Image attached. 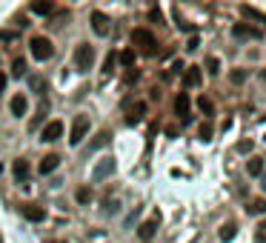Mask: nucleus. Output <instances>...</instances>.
Returning a JSON list of instances; mask_svg holds the SVG:
<instances>
[{
  "mask_svg": "<svg viewBox=\"0 0 266 243\" xmlns=\"http://www.w3.org/2000/svg\"><path fill=\"white\" fill-rule=\"evenodd\" d=\"M92 63H95V49L89 46V43L78 46V52H75V66H78V72H89Z\"/></svg>",
  "mask_w": 266,
  "mask_h": 243,
  "instance_id": "obj_1",
  "label": "nucleus"
},
{
  "mask_svg": "<svg viewBox=\"0 0 266 243\" xmlns=\"http://www.w3.org/2000/svg\"><path fill=\"white\" fill-rule=\"evenodd\" d=\"M29 46H32V57H37V60H49L52 52H54L46 37H32V43H29Z\"/></svg>",
  "mask_w": 266,
  "mask_h": 243,
  "instance_id": "obj_2",
  "label": "nucleus"
},
{
  "mask_svg": "<svg viewBox=\"0 0 266 243\" xmlns=\"http://www.w3.org/2000/svg\"><path fill=\"white\" fill-rule=\"evenodd\" d=\"M132 40H134V43H137L140 49H146L149 54L155 52V46H158L155 34H152V32H146V29H134V32H132Z\"/></svg>",
  "mask_w": 266,
  "mask_h": 243,
  "instance_id": "obj_3",
  "label": "nucleus"
},
{
  "mask_svg": "<svg viewBox=\"0 0 266 243\" xmlns=\"http://www.w3.org/2000/svg\"><path fill=\"white\" fill-rule=\"evenodd\" d=\"M89 126H92V123H89V117H78V120H75V126H72V137H69L72 146H78L86 135H89Z\"/></svg>",
  "mask_w": 266,
  "mask_h": 243,
  "instance_id": "obj_4",
  "label": "nucleus"
},
{
  "mask_svg": "<svg viewBox=\"0 0 266 243\" xmlns=\"http://www.w3.org/2000/svg\"><path fill=\"white\" fill-rule=\"evenodd\" d=\"M60 135H63V123H60V120H52V123H46V129H43V140H46V143H54Z\"/></svg>",
  "mask_w": 266,
  "mask_h": 243,
  "instance_id": "obj_5",
  "label": "nucleus"
},
{
  "mask_svg": "<svg viewBox=\"0 0 266 243\" xmlns=\"http://www.w3.org/2000/svg\"><path fill=\"white\" fill-rule=\"evenodd\" d=\"M158 223H160V215H155V217H152V220H146V223H143V226L137 229V235H140V238H143V241H149L152 235H155V229H158Z\"/></svg>",
  "mask_w": 266,
  "mask_h": 243,
  "instance_id": "obj_6",
  "label": "nucleus"
},
{
  "mask_svg": "<svg viewBox=\"0 0 266 243\" xmlns=\"http://www.w3.org/2000/svg\"><path fill=\"white\" fill-rule=\"evenodd\" d=\"M92 29H95L98 34H106V32H109V17L100 15V12H95V15H92Z\"/></svg>",
  "mask_w": 266,
  "mask_h": 243,
  "instance_id": "obj_7",
  "label": "nucleus"
},
{
  "mask_svg": "<svg viewBox=\"0 0 266 243\" xmlns=\"http://www.w3.org/2000/svg\"><path fill=\"white\" fill-rule=\"evenodd\" d=\"M26 106H29L26 95H15V97H12V114H15V117H23V114H26Z\"/></svg>",
  "mask_w": 266,
  "mask_h": 243,
  "instance_id": "obj_8",
  "label": "nucleus"
},
{
  "mask_svg": "<svg viewBox=\"0 0 266 243\" xmlns=\"http://www.w3.org/2000/svg\"><path fill=\"white\" fill-rule=\"evenodd\" d=\"M112 172H115V161H112V158H106V161L100 163L98 169H95V178H98V180H103V178H109Z\"/></svg>",
  "mask_w": 266,
  "mask_h": 243,
  "instance_id": "obj_9",
  "label": "nucleus"
},
{
  "mask_svg": "<svg viewBox=\"0 0 266 243\" xmlns=\"http://www.w3.org/2000/svg\"><path fill=\"white\" fill-rule=\"evenodd\" d=\"M232 34H235V37H246V40H249V37H261V32H258V29L243 26V23H238V26L232 29Z\"/></svg>",
  "mask_w": 266,
  "mask_h": 243,
  "instance_id": "obj_10",
  "label": "nucleus"
},
{
  "mask_svg": "<svg viewBox=\"0 0 266 243\" xmlns=\"http://www.w3.org/2000/svg\"><path fill=\"white\" fill-rule=\"evenodd\" d=\"M12 175L23 183V180L29 178V163H26V161H15V166H12Z\"/></svg>",
  "mask_w": 266,
  "mask_h": 243,
  "instance_id": "obj_11",
  "label": "nucleus"
},
{
  "mask_svg": "<svg viewBox=\"0 0 266 243\" xmlns=\"http://www.w3.org/2000/svg\"><path fill=\"white\" fill-rule=\"evenodd\" d=\"M57 163H60V158H57V155H46V158H43V163H40V172H43V175H49V172H54V169H57Z\"/></svg>",
  "mask_w": 266,
  "mask_h": 243,
  "instance_id": "obj_12",
  "label": "nucleus"
},
{
  "mask_svg": "<svg viewBox=\"0 0 266 243\" xmlns=\"http://www.w3.org/2000/svg\"><path fill=\"white\" fill-rule=\"evenodd\" d=\"M175 112L186 117V112H189V95H186V92H181V95L175 97Z\"/></svg>",
  "mask_w": 266,
  "mask_h": 243,
  "instance_id": "obj_13",
  "label": "nucleus"
},
{
  "mask_svg": "<svg viewBox=\"0 0 266 243\" xmlns=\"http://www.w3.org/2000/svg\"><path fill=\"white\" fill-rule=\"evenodd\" d=\"M246 212H252V215H264V212H266V200H264V197L249 200V203H246Z\"/></svg>",
  "mask_w": 266,
  "mask_h": 243,
  "instance_id": "obj_14",
  "label": "nucleus"
},
{
  "mask_svg": "<svg viewBox=\"0 0 266 243\" xmlns=\"http://www.w3.org/2000/svg\"><path fill=\"white\" fill-rule=\"evenodd\" d=\"M246 172H249V175H255V178H258V175H261V172H264V158H252V161L246 163Z\"/></svg>",
  "mask_w": 266,
  "mask_h": 243,
  "instance_id": "obj_15",
  "label": "nucleus"
},
{
  "mask_svg": "<svg viewBox=\"0 0 266 243\" xmlns=\"http://www.w3.org/2000/svg\"><path fill=\"white\" fill-rule=\"evenodd\" d=\"M183 81H186V86H198V83H200V69H198V66H192V69L186 72Z\"/></svg>",
  "mask_w": 266,
  "mask_h": 243,
  "instance_id": "obj_16",
  "label": "nucleus"
},
{
  "mask_svg": "<svg viewBox=\"0 0 266 243\" xmlns=\"http://www.w3.org/2000/svg\"><path fill=\"white\" fill-rule=\"evenodd\" d=\"M143 112H146V103H134L132 109H129V123L140 120V117H143Z\"/></svg>",
  "mask_w": 266,
  "mask_h": 243,
  "instance_id": "obj_17",
  "label": "nucleus"
},
{
  "mask_svg": "<svg viewBox=\"0 0 266 243\" xmlns=\"http://www.w3.org/2000/svg\"><path fill=\"white\" fill-rule=\"evenodd\" d=\"M54 12V3H34L32 6V15H49Z\"/></svg>",
  "mask_w": 266,
  "mask_h": 243,
  "instance_id": "obj_18",
  "label": "nucleus"
},
{
  "mask_svg": "<svg viewBox=\"0 0 266 243\" xmlns=\"http://www.w3.org/2000/svg\"><path fill=\"white\" fill-rule=\"evenodd\" d=\"M198 109H200V112H206V114H212V112H215V103H212L209 97L200 95V97H198Z\"/></svg>",
  "mask_w": 266,
  "mask_h": 243,
  "instance_id": "obj_19",
  "label": "nucleus"
},
{
  "mask_svg": "<svg viewBox=\"0 0 266 243\" xmlns=\"http://www.w3.org/2000/svg\"><path fill=\"white\" fill-rule=\"evenodd\" d=\"M26 217H29V220H43L46 212H43V209H32V206H29V209H26Z\"/></svg>",
  "mask_w": 266,
  "mask_h": 243,
  "instance_id": "obj_20",
  "label": "nucleus"
},
{
  "mask_svg": "<svg viewBox=\"0 0 266 243\" xmlns=\"http://www.w3.org/2000/svg\"><path fill=\"white\" fill-rule=\"evenodd\" d=\"M120 63H123V66H132V63H134V52H132V49L120 52Z\"/></svg>",
  "mask_w": 266,
  "mask_h": 243,
  "instance_id": "obj_21",
  "label": "nucleus"
},
{
  "mask_svg": "<svg viewBox=\"0 0 266 243\" xmlns=\"http://www.w3.org/2000/svg\"><path fill=\"white\" fill-rule=\"evenodd\" d=\"M232 238H235V226H232V223L220 229V241H232Z\"/></svg>",
  "mask_w": 266,
  "mask_h": 243,
  "instance_id": "obj_22",
  "label": "nucleus"
},
{
  "mask_svg": "<svg viewBox=\"0 0 266 243\" xmlns=\"http://www.w3.org/2000/svg\"><path fill=\"white\" fill-rule=\"evenodd\" d=\"M255 243H266V220L258 226V235H255Z\"/></svg>",
  "mask_w": 266,
  "mask_h": 243,
  "instance_id": "obj_23",
  "label": "nucleus"
},
{
  "mask_svg": "<svg viewBox=\"0 0 266 243\" xmlns=\"http://www.w3.org/2000/svg\"><path fill=\"white\" fill-rule=\"evenodd\" d=\"M12 72H15V75H23V72H26V60H23V57H17V60H15V69H12Z\"/></svg>",
  "mask_w": 266,
  "mask_h": 243,
  "instance_id": "obj_24",
  "label": "nucleus"
},
{
  "mask_svg": "<svg viewBox=\"0 0 266 243\" xmlns=\"http://www.w3.org/2000/svg\"><path fill=\"white\" fill-rule=\"evenodd\" d=\"M243 81H246V72L235 69V72H232V83H243Z\"/></svg>",
  "mask_w": 266,
  "mask_h": 243,
  "instance_id": "obj_25",
  "label": "nucleus"
},
{
  "mask_svg": "<svg viewBox=\"0 0 266 243\" xmlns=\"http://www.w3.org/2000/svg\"><path fill=\"white\" fill-rule=\"evenodd\" d=\"M243 15H249V17H258V20H264V15H261L258 9H252V6H243Z\"/></svg>",
  "mask_w": 266,
  "mask_h": 243,
  "instance_id": "obj_26",
  "label": "nucleus"
},
{
  "mask_svg": "<svg viewBox=\"0 0 266 243\" xmlns=\"http://www.w3.org/2000/svg\"><path fill=\"white\" fill-rule=\"evenodd\" d=\"M206 66H209V72H212V75H215V72H220V63H217V57H209V60H206Z\"/></svg>",
  "mask_w": 266,
  "mask_h": 243,
  "instance_id": "obj_27",
  "label": "nucleus"
},
{
  "mask_svg": "<svg viewBox=\"0 0 266 243\" xmlns=\"http://www.w3.org/2000/svg\"><path fill=\"white\" fill-rule=\"evenodd\" d=\"M200 137H203V140H212V126H209V123L200 126Z\"/></svg>",
  "mask_w": 266,
  "mask_h": 243,
  "instance_id": "obj_28",
  "label": "nucleus"
},
{
  "mask_svg": "<svg viewBox=\"0 0 266 243\" xmlns=\"http://www.w3.org/2000/svg\"><path fill=\"white\" fill-rule=\"evenodd\" d=\"M115 54H109V57H106V63H103V72H106V75H109V72H112V66H115Z\"/></svg>",
  "mask_w": 266,
  "mask_h": 243,
  "instance_id": "obj_29",
  "label": "nucleus"
},
{
  "mask_svg": "<svg viewBox=\"0 0 266 243\" xmlns=\"http://www.w3.org/2000/svg\"><path fill=\"white\" fill-rule=\"evenodd\" d=\"M89 197H92V189H80V192H78V200H80V203H86Z\"/></svg>",
  "mask_w": 266,
  "mask_h": 243,
  "instance_id": "obj_30",
  "label": "nucleus"
},
{
  "mask_svg": "<svg viewBox=\"0 0 266 243\" xmlns=\"http://www.w3.org/2000/svg\"><path fill=\"white\" fill-rule=\"evenodd\" d=\"M149 17H152V20H158V23H160V20H163V17H160V12H158V9H152V12H149Z\"/></svg>",
  "mask_w": 266,
  "mask_h": 243,
  "instance_id": "obj_31",
  "label": "nucleus"
},
{
  "mask_svg": "<svg viewBox=\"0 0 266 243\" xmlns=\"http://www.w3.org/2000/svg\"><path fill=\"white\" fill-rule=\"evenodd\" d=\"M134 81H137V72H134V69H132V72L126 75V83H134Z\"/></svg>",
  "mask_w": 266,
  "mask_h": 243,
  "instance_id": "obj_32",
  "label": "nucleus"
},
{
  "mask_svg": "<svg viewBox=\"0 0 266 243\" xmlns=\"http://www.w3.org/2000/svg\"><path fill=\"white\" fill-rule=\"evenodd\" d=\"M3 89H6V75L0 72V92H3Z\"/></svg>",
  "mask_w": 266,
  "mask_h": 243,
  "instance_id": "obj_33",
  "label": "nucleus"
},
{
  "mask_svg": "<svg viewBox=\"0 0 266 243\" xmlns=\"http://www.w3.org/2000/svg\"><path fill=\"white\" fill-rule=\"evenodd\" d=\"M0 172H3V166H0Z\"/></svg>",
  "mask_w": 266,
  "mask_h": 243,
  "instance_id": "obj_34",
  "label": "nucleus"
},
{
  "mask_svg": "<svg viewBox=\"0 0 266 243\" xmlns=\"http://www.w3.org/2000/svg\"><path fill=\"white\" fill-rule=\"evenodd\" d=\"M264 189H266V183H264Z\"/></svg>",
  "mask_w": 266,
  "mask_h": 243,
  "instance_id": "obj_35",
  "label": "nucleus"
}]
</instances>
